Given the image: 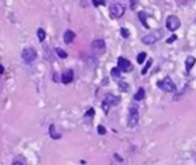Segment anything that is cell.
I'll return each instance as SVG.
<instances>
[{"label":"cell","instance_id":"2","mask_svg":"<svg viewBox=\"0 0 196 165\" xmlns=\"http://www.w3.org/2000/svg\"><path fill=\"white\" fill-rule=\"evenodd\" d=\"M110 16L114 18V19H120L124 14H125V7L122 4H113L110 7Z\"/></svg>","mask_w":196,"mask_h":165},{"label":"cell","instance_id":"8","mask_svg":"<svg viewBox=\"0 0 196 165\" xmlns=\"http://www.w3.org/2000/svg\"><path fill=\"white\" fill-rule=\"evenodd\" d=\"M117 62H118V69H120L122 73H128V71L132 70V65H130V62H129L126 58L120 57Z\"/></svg>","mask_w":196,"mask_h":165},{"label":"cell","instance_id":"9","mask_svg":"<svg viewBox=\"0 0 196 165\" xmlns=\"http://www.w3.org/2000/svg\"><path fill=\"white\" fill-rule=\"evenodd\" d=\"M161 35H163V34L157 31V32H155V34H149V35L142 36L141 41H142V43H144V44H153L158 38H160Z\"/></svg>","mask_w":196,"mask_h":165},{"label":"cell","instance_id":"14","mask_svg":"<svg viewBox=\"0 0 196 165\" xmlns=\"http://www.w3.org/2000/svg\"><path fill=\"white\" fill-rule=\"evenodd\" d=\"M50 136H51V138H54V140L61 138V134L56 133V130H55V125H51V126H50Z\"/></svg>","mask_w":196,"mask_h":165},{"label":"cell","instance_id":"12","mask_svg":"<svg viewBox=\"0 0 196 165\" xmlns=\"http://www.w3.org/2000/svg\"><path fill=\"white\" fill-rule=\"evenodd\" d=\"M195 62H196V59L193 57H188L187 59H185V70H187V74L191 71V69L195 66Z\"/></svg>","mask_w":196,"mask_h":165},{"label":"cell","instance_id":"25","mask_svg":"<svg viewBox=\"0 0 196 165\" xmlns=\"http://www.w3.org/2000/svg\"><path fill=\"white\" fill-rule=\"evenodd\" d=\"M176 39H177V36H176V35H173V36H171V38H169L166 42H168V43H172V42H175Z\"/></svg>","mask_w":196,"mask_h":165},{"label":"cell","instance_id":"6","mask_svg":"<svg viewBox=\"0 0 196 165\" xmlns=\"http://www.w3.org/2000/svg\"><path fill=\"white\" fill-rule=\"evenodd\" d=\"M180 27V20L177 16H173V15H171V16L166 19V28H168L169 31H176L177 28Z\"/></svg>","mask_w":196,"mask_h":165},{"label":"cell","instance_id":"23","mask_svg":"<svg viewBox=\"0 0 196 165\" xmlns=\"http://www.w3.org/2000/svg\"><path fill=\"white\" fill-rule=\"evenodd\" d=\"M97 130H98L99 134H105V133H106V129H105L102 125H98V129H97Z\"/></svg>","mask_w":196,"mask_h":165},{"label":"cell","instance_id":"3","mask_svg":"<svg viewBox=\"0 0 196 165\" xmlns=\"http://www.w3.org/2000/svg\"><path fill=\"white\" fill-rule=\"evenodd\" d=\"M158 87L160 89H163L164 91H168V93H173L175 91V83L172 82V79L169 78V77H166V78H164L163 81L158 82Z\"/></svg>","mask_w":196,"mask_h":165},{"label":"cell","instance_id":"5","mask_svg":"<svg viewBox=\"0 0 196 165\" xmlns=\"http://www.w3.org/2000/svg\"><path fill=\"white\" fill-rule=\"evenodd\" d=\"M91 50H93L95 54H104L105 52V42L102 39H95V41L91 42Z\"/></svg>","mask_w":196,"mask_h":165},{"label":"cell","instance_id":"27","mask_svg":"<svg viewBox=\"0 0 196 165\" xmlns=\"http://www.w3.org/2000/svg\"><path fill=\"white\" fill-rule=\"evenodd\" d=\"M12 165H23V164H21V162H19V161H16V162H13Z\"/></svg>","mask_w":196,"mask_h":165},{"label":"cell","instance_id":"20","mask_svg":"<svg viewBox=\"0 0 196 165\" xmlns=\"http://www.w3.org/2000/svg\"><path fill=\"white\" fill-rule=\"evenodd\" d=\"M120 69H118V67H114V69H112V77H113V78H115V79H117L118 78V77H120Z\"/></svg>","mask_w":196,"mask_h":165},{"label":"cell","instance_id":"1","mask_svg":"<svg viewBox=\"0 0 196 165\" xmlns=\"http://www.w3.org/2000/svg\"><path fill=\"white\" fill-rule=\"evenodd\" d=\"M36 57H38L36 51H35L34 49H31V47H27V49H24L23 51H21V59L26 63H32L36 59Z\"/></svg>","mask_w":196,"mask_h":165},{"label":"cell","instance_id":"11","mask_svg":"<svg viewBox=\"0 0 196 165\" xmlns=\"http://www.w3.org/2000/svg\"><path fill=\"white\" fill-rule=\"evenodd\" d=\"M74 39H75V34L72 32V31L67 30L66 32L63 34V41H64V43L70 44V43H72V41H74Z\"/></svg>","mask_w":196,"mask_h":165},{"label":"cell","instance_id":"26","mask_svg":"<svg viewBox=\"0 0 196 165\" xmlns=\"http://www.w3.org/2000/svg\"><path fill=\"white\" fill-rule=\"evenodd\" d=\"M3 73H4V67L0 65V74H3Z\"/></svg>","mask_w":196,"mask_h":165},{"label":"cell","instance_id":"17","mask_svg":"<svg viewBox=\"0 0 196 165\" xmlns=\"http://www.w3.org/2000/svg\"><path fill=\"white\" fill-rule=\"evenodd\" d=\"M150 66H152V59H149V60H148V62H146V65L144 66V69H142V71H141V74H142V75H145V74L148 73V70H149V67H150Z\"/></svg>","mask_w":196,"mask_h":165},{"label":"cell","instance_id":"13","mask_svg":"<svg viewBox=\"0 0 196 165\" xmlns=\"http://www.w3.org/2000/svg\"><path fill=\"white\" fill-rule=\"evenodd\" d=\"M144 98H145V90L141 87V89H138V90H137V93L134 94V99H136V101H141V99H144Z\"/></svg>","mask_w":196,"mask_h":165},{"label":"cell","instance_id":"16","mask_svg":"<svg viewBox=\"0 0 196 165\" xmlns=\"http://www.w3.org/2000/svg\"><path fill=\"white\" fill-rule=\"evenodd\" d=\"M44 38H46L44 30H43V28H39V30H38V39H39L40 42H43V41H44Z\"/></svg>","mask_w":196,"mask_h":165},{"label":"cell","instance_id":"10","mask_svg":"<svg viewBox=\"0 0 196 165\" xmlns=\"http://www.w3.org/2000/svg\"><path fill=\"white\" fill-rule=\"evenodd\" d=\"M72 79H74V73H72V70H67V71H64V73L62 74V77H61L62 83H64V85L71 83Z\"/></svg>","mask_w":196,"mask_h":165},{"label":"cell","instance_id":"21","mask_svg":"<svg viewBox=\"0 0 196 165\" xmlns=\"http://www.w3.org/2000/svg\"><path fill=\"white\" fill-rule=\"evenodd\" d=\"M121 35H122V38H129V31L125 27H122L121 28Z\"/></svg>","mask_w":196,"mask_h":165},{"label":"cell","instance_id":"28","mask_svg":"<svg viewBox=\"0 0 196 165\" xmlns=\"http://www.w3.org/2000/svg\"><path fill=\"white\" fill-rule=\"evenodd\" d=\"M93 4H94V6H97V4H98V3H97V0H93Z\"/></svg>","mask_w":196,"mask_h":165},{"label":"cell","instance_id":"18","mask_svg":"<svg viewBox=\"0 0 196 165\" xmlns=\"http://www.w3.org/2000/svg\"><path fill=\"white\" fill-rule=\"evenodd\" d=\"M138 18H140V20H141V23L144 24V27H146V28H148V24H146V22H145L146 14H145V12H140V14H138Z\"/></svg>","mask_w":196,"mask_h":165},{"label":"cell","instance_id":"22","mask_svg":"<svg viewBox=\"0 0 196 165\" xmlns=\"http://www.w3.org/2000/svg\"><path fill=\"white\" fill-rule=\"evenodd\" d=\"M94 113H95V111H94V109H89V111H86V118H91V117L94 116Z\"/></svg>","mask_w":196,"mask_h":165},{"label":"cell","instance_id":"24","mask_svg":"<svg viewBox=\"0 0 196 165\" xmlns=\"http://www.w3.org/2000/svg\"><path fill=\"white\" fill-rule=\"evenodd\" d=\"M118 86H120L122 90H126V89H128V86H126V82H120V83H118Z\"/></svg>","mask_w":196,"mask_h":165},{"label":"cell","instance_id":"15","mask_svg":"<svg viewBox=\"0 0 196 165\" xmlns=\"http://www.w3.org/2000/svg\"><path fill=\"white\" fill-rule=\"evenodd\" d=\"M55 52H56V55H58L59 58H62V59H64V58L67 57V52L63 51L62 49H59V47H58V49H55Z\"/></svg>","mask_w":196,"mask_h":165},{"label":"cell","instance_id":"7","mask_svg":"<svg viewBox=\"0 0 196 165\" xmlns=\"http://www.w3.org/2000/svg\"><path fill=\"white\" fill-rule=\"evenodd\" d=\"M118 102H120V98L115 97V95H113V94H109L104 99V102H102V105H104V110L107 111V106H114V105H117Z\"/></svg>","mask_w":196,"mask_h":165},{"label":"cell","instance_id":"19","mask_svg":"<svg viewBox=\"0 0 196 165\" xmlns=\"http://www.w3.org/2000/svg\"><path fill=\"white\" fill-rule=\"evenodd\" d=\"M146 59V54L145 52H141V54H138L137 55V62L141 65V63H144V60Z\"/></svg>","mask_w":196,"mask_h":165},{"label":"cell","instance_id":"4","mask_svg":"<svg viewBox=\"0 0 196 165\" xmlns=\"http://www.w3.org/2000/svg\"><path fill=\"white\" fill-rule=\"evenodd\" d=\"M140 119V114L137 108H132L130 111H129V118H128V126L129 127H134L137 124H138Z\"/></svg>","mask_w":196,"mask_h":165}]
</instances>
